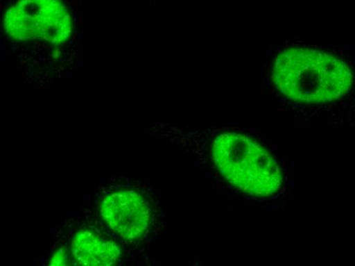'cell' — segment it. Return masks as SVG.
Returning a JSON list of instances; mask_svg holds the SVG:
<instances>
[{
	"instance_id": "2",
	"label": "cell",
	"mask_w": 355,
	"mask_h": 266,
	"mask_svg": "<svg viewBox=\"0 0 355 266\" xmlns=\"http://www.w3.org/2000/svg\"><path fill=\"white\" fill-rule=\"evenodd\" d=\"M211 157L223 178L238 192L263 204L285 194L284 165L268 144L239 131L214 138Z\"/></svg>"
},
{
	"instance_id": "4",
	"label": "cell",
	"mask_w": 355,
	"mask_h": 266,
	"mask_svg": "<svg viewBox=\"0 0 355 266\" xmlns=\"http://www.w3.org/2000/svg\"><path fill=\"white\" fill-rule=\"evenodd\" d=\"M99 213L112 233L125 240L141 237L150 222L148 203L134 190L110 192L103 198Z\"/></svg>"
},
{
	"instance_id": "1",
	"label": "cell",
	"mask_w": 355,
	"mask_h": 266,
	"mask_svg": "<svg viewBox=\"0 0 355 266\" xmlns=\"http://www.w3.org/2000/svg\"><path fill=\"white\" fill-rule=\"evenodd\" d=\"M265 69L270 94L300 114L342 107L355 97L354 63L337 49L284 45L268 53Z\"/></svg>"
},
{
	"instance_id": "3",
	"label": "cell",
	"mask_w": 355,
	"mask_h": 266,
	"mask_svg": "<svg viewBox=\"0 0 355 266\" xmlns=\"http://www.w3.org/2000/svg\"><path fill=\"white\" fill-rule=\"evenodd\" d=\"M6 34L17 41L62 45L73 33V19L62 0H15L3 18Z\"/></svg>"
},
{
	"instance_id": "5",
	"label": "cell",
	"mask_w": 355,
	"mask_h": 266,
	"mask_svg": "<svg viewBox=\"0 0 355 266\" xmlns=\"http://www.w3.org/2000/svg\"><path fill=\"white\" fill-rule=\"evenodd\" d=\"M71 253L78 265L87 266L114 265L121 257V250L114 241L90 231L76 233Z\"/></svg>"
},
{
	"instance_id": "6",
	"label": "cell",
	"mask_w": 355,
	"mask_h": 266,
	"mask_svg": "<svg viewBox=\"0 0 355 266\" xmlns=\"http://www.w3.org/2000/svg\"><path fill=\"white\" fill-rule=\"evenodd\" d=\"M49 265L56 266L68 265V252H67L66 249H60V250L53 255Z\"/></svg>"
}]
</instances>
